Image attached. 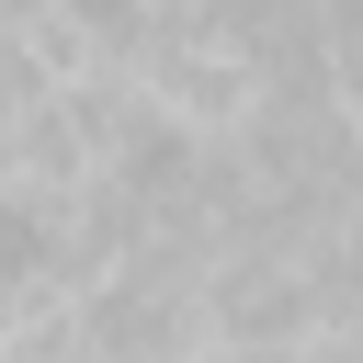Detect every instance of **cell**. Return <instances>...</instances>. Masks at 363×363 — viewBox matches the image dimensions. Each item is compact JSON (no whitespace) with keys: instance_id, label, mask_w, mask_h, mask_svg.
<instances>
[{"instance_id":"6da1fadb","label":"cell","mask_w":363,"mask_h":363,"mask_svg":"<svg viewBox=\"0 0 363 363\" xmlns=\"http://www.w3.org/2000/svg\"><path fill=\"white\" fill-rule=\"evenodd\" d=\"M136 91H147V113H159L182 147H238V136L272 113V91H261L250 45H227V34L182 23V11H159L147 57H136Z\"/></svg>"},{"instance_id":"7a4b0ae2","label":"cell","mask_w":363,"mask_h":363,"mask_svg":"<svg viewBox=\"0 0 363 363\" xmlns=\"http://www.w3.org/2000/svg\"><path fill=\"white\" fill-rule=\"evenodd\" d=\"M0 363H23V352H0Z\"/></svg>"}]
</instances>
